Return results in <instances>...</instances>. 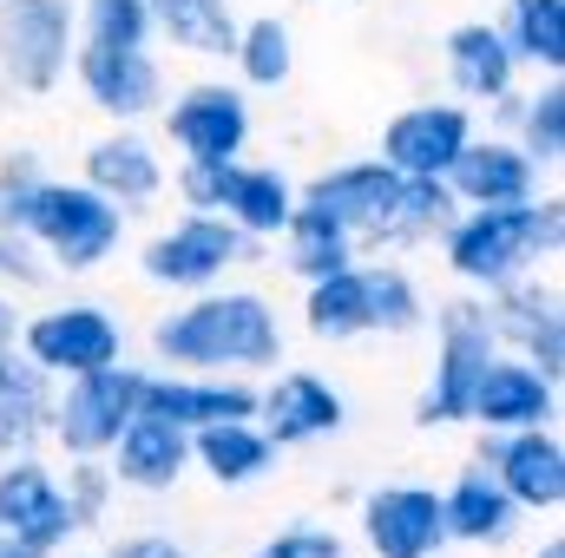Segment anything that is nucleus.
Returning <instances> with one entry per match:
<instances>
[{
	"label": "nucleus",
	"mask_w": 565,
	"mask_h": 558,
	"mask_svg": "<svg viewBox=\"0 0 565 558\" xmlns=\"http://www.w3.org/2000/svg\"><path fill=\"white\" fill-rule=\"evenodd\" d=\"M13 335H20V309H13V296L0 289V348H13Z\"/></svg>",
	"instance_id": "42"
},
{
	"label": "nucleus",
	"mask_w": 565,
	"mask_h": 558,
	"mask_svg": "<svg viewBox=\"0 0 565 558\" xmlns=\"http://www.w3.org/2000/svg\"><path fill=\"white\" fill-rule=\"evenodd\" d=\"M231 66H237V86H244V93H282L289 73H296V33H289V20H282V13H250V20H237Z\"/></svg>",
	"instance_id": "33"
},
{
	"label": "nucleus",
	"mask_w": 565,
	"mask_h": 558,
	"mask_svg": "<svg viewBox=\"0 0 565 558\" xmlns=\"http://www.w3.org/2000/svg\"><path fill=\"white\" fill-rule=\"evenodd\" d=\"M309 7H362V0H309Z\"/></svg>",
	"instance_id": "45"
},
{
	"label": "nucleus",
	"mask_w": 565,
	"mask_h": 558,
	"mask_svg": "<svg viewBox=\"0 0 565 558\" xmlns=\"http://www.w3.org/2000/svg\"><path fill=\"white\" fill-rule=\"evenodd\" d=\"M145 415L171 420V427H184V433L217 427V420H257V382H250V375L151 368V375H145Z\"/></svg>",
	"instance_id": "19"
},
{
	"label": "nucleus",
	"mask_w": 565,
	"mask_h": 558,
	"mask_svg": "<svg viewBox=\"0 0 565 558\" xmlns=\"http://www.w3.org/2000/svg\"><path fill=\"white\" fill-rule=\"evenodd\" d=\"M60 493H66V513H73V526H79V533H93V526H106L119 480H113V466H106V460H66V473H60Z\"/></svg>",
	"instance_id": "37"
},
{
	"label": "nucleus",
	"mask_w": 565,
	"mask_h": 558,
	"mask_svg": "<svg viewBox=\"0 0 565 558\" xmlns=\"http://www.w3.org/2000/svg\"><path fill=\"white\" fill-rule=\"evenodd\" d=\"M158 126L184 164H224V158L250 151L257 112H250V93L237 79H191V86L164 93Z\"/></svg>",
	"instance_id": "9"
},
{
	"label": "nucleus",
	"mask_w": 565,
	"mask_h": 558,
	"mask_svg": "<svg viewBox=\"0 0 565 558\" xmlns=\"http://www.w3.org/2000/svg\"><path fill=\"white\" fill-rule=\"evenodd\" d=\"M257 427L289 447H316V440H335L349 427V401L329 375L316 368H270V382L257 388Z\"/></svg>",
	"instance_id": "13"
},
{
	"label": "nucleus",
	"mask_w": 565,
	"mask_h": 558,
	"mask_svg": "<svg viewBox=\"0 0 565 558\" xmlns=\"http://www.w3.org/2000/svg\"><path fill=\"white\" fill-rule=\"evenodd\" d=\"M507 139L520 144L540 171H559L565 158V79H540L533 93H520V119Z\"/></svg>",
	"instance_id": "35"
},
{
	"label": "nucleus",
	"mask_w": 565,
	"mask_h": 558,
	"mask_svg": "<svg viewBox=\"0 0 565 558\" xmlns=\"http://www.w3.org/2000/svg\"><path fill=\"white\" fill-rule=\"evenodd\" d=\"M66 73L79 79L86 106L99 119H113V126H145L164 106V66H158L151 46H99V40H79Z\"/></svg>",
	"instance_id": "11"
},
{
	"label": "nucleus",
	"mask_w": 565,
	"mask_h": 558,
	"mask_svg": "<svg viewBox=\"0 0 565 558\" xmlns=\"http://www.w3.org/2000/svg\"><path fill=\"white\" fill-rule=\"evenodd\" d=\"M13 348L33 368H46L53 382H66V375H86V368L119 362L126 355V329H119V315L106 302H53V309L20 315Z\"/></svg>",
	"instance_id": "10"
},
{
	"label": "nucleus",
	"mask_w": 565,
	"mask_h": 558,
	"mask_svg": "<svg viewBox=\"0 0 565 558\" xmlns=\"http://www.w3.org/2000/svg\"><path fill=\"white\" fill-rule=\"evenodd\" d=\"M447 277L473 296H493L507 282L546 270L565 250V197L540 191L526 204H467L454 211V224L434 237Z\"/></svg>",
	"instance_id": "2"
},
{
	"label": "nucleus",
	"mask_w": 565,
	"mask_h": 558,
	"mask_svg": "<svg viewBox=\"0 0 565 558\" xmlns=\"http://www.w3.org/2000/svg\"><path fill=\"white\" fill-rule=\"evenodd\" d=\"M395 191H402V171L388 164V158H342V164H329V171H316L296 197H309V204H322L329 217H342L349 230H355V244L382 224V211L395 204Z\"/></svg>",
	"instance_id": "25"
},
{
	"label": "nucleus",
	"mask_w": 565,
	"mask_h": 558,
	"mask_svg": "<svg viewBox=\"0 0 565 558\" xmlns=\"http://www.w3.org/2000/svg\"><path fill=\"white\" fill-rule=\"evenodd\" d=\"M53 264H46V250L26 237V230H13V224H0V289L7 296H33V289H53Z\"/></svg>",
	"instance_id": "38"
},
{
	"label": "nucleus",
	"mask_w": 565,
	"mask_h": 558,
	"mask_svg": "<svg viewBox=\"0 0 565 558\" xmlns=\"http://www.w3.org/2000/svg\"><path fill=\"white\" fill-rule=\"evenodd\" d=\"M53 395L60 382L33 368L20 348H0V453H40L53 433Z\"/></svg>",
	"instance_id": "27"
},
{
	"label": "nucleus",
	"mask_w": 565,
	"mask_h": 558,
	"mask_svg": "<svg viewBox=\"0 0 565 558\" xmlns=\"http://www.w3.org/2000/svg\"><path fill=\"white\" fill-rule=\"evenodd\" d=\"M427 322H434V368H427V388H422V401H415V420L422 427H454V420H467L480 368L500 355V335H493L487 296H473V289L434 302Z\"/></svg>",
	"instance_id": "5"
},
{
	"label": "nucleus",
	"mask_w": 565,
	"mask_h": 558,
	"mask_svg": "<svg viewBox=\"0 0 565 558\" xmlns=\"http://www.w3.org/2000/svg\"><path fill=\"white\" fill-rule=\"evenodd\" d=\"M191 466L211 486H257L282 466V447L257 427V420H217L191 433Z\"/></svg>",
	"instance_id": "28"
},
{
	"label": "nucleus",
	"mask_w": 565,
	"mask_h": 558,
	"mask_svg": "<svg viewBox=\"0 0 565 558\" xmlns=\"http://www.w3.org/2000/svg\"><path fill=\"white\" fill-rule=\"evenodd\" d=\"M0 558H60V552H40V546H26V539L0 533Z\"/></svg>",
	"instance_id": "43"
},
{
	"label": "nucleus",
	"mask_w": 565,
	"mask_h": 558,
	"mask_svg": "<svg viewBox=\"0 0 565 558\" xmlns=\"http://www.w3.org/2000/svg\"><path fill=\"white\" fill-rule=\"evenodd\" d=\"M79 178L99 191V197H113L126 217L145 211V204H158L164 197V184H171V171H164V151L145 139L139 126H113L106 139L86 144V158H79Z\"/></svg>",
	"instance_id": "21"
},
{
	"label": "nucleus",
	"mask_w": 565,
	"mask_h": 558,
	"mask_svg": "<svg viewBox=\"0 0 565 558\" xmlns=\"http://www.w3.org/2000/svg\"><path fill=\"white\" fill-rule=\"evenodd\" d=\"M145 375L139 362H106V368H86V375H66L60 395H53V447L66 460H106L113 440L126 433V420L145 408Z\"/></svg>",
	"instance_id": "8"
},
{
	"label": "nucleus",
	"mask_w": 565,
	"mask_h": 558,
	"mask_svg": "<svg viewBox=\"0 0 565 558\" xmlns=\"http://www.w3.org/2000/svg\"><path fill=\"white\" fill-rule=\"evenodd\" d=\"M454 191L447 178H402L395 204L382 211V224L362 237V257H402V250H427L447 224H454Z\"/></svg>",
	"instance_id": "26"
},
{
	"label": "nucleus",
	"mask_w": 565,
	"mask_h": 558,
	"mask_svg": "<svg viewBox=\"0 0 565 558\" xmlns=\"http://www.w3.org/2000/svg\"><path fill=\"white\" fill-rule=\"evenodd\" d=\"M467 420L480 433H513V427H553L559 420V382L540 375L526 355H493L473 382V401H467Z\"/></svg>",
	"instance_id": "17"
},
{
	"label": "nucleus",
	"mask_w": 565,
	"mask_h": 558,
	"mask_svg": "<svg viewBox=\"0 0 565 558\" xmlns=\"http://www.w3.org/2000/svg\"><path fill=\"white\" fill-rule=\"evenodd\" d=\"M73 46H79L73 0H0V106L60 93Z\"/></svg>",
	"instance_id": "6"
},
{
	"label": "nucleus",
	"mask_w": 565,
	"mask_h": 558,
	"mask_svg": "<svg viewBox=\"0 0 565 558\" xmlns=\"http://www.w3.org/2000/svg\"><path fill=\"white\" fill-rule=\"evenodd\" d=\"M178 204L184 211H211L224 224H237L257 244H277V230L296 211V184L282 164H257V158H224V164H184L178 158Z\"/></svg>",
	"instance_id": "7"
},
{
	"label": "nucleus",
	"mask_w": 565,
	"mask_h": 558,
	"mask_svg": "<svg viewBox=\"0 0 565 558\" xmlns=\"http://www.w3.org/2000/svg\"><path fill=\"white\" fill-rule=\"evenodd\" d=\"M113 558H198V552H191L184 539H171V533H132Z\"/></svg>",
	"instance_id": "41"
},
{
	"label": "nucleus",
	"mask_w": 565,
	"mask_h": 558,
	"mask_svg": "<svg viewBox=\"0 0 565 558\" xmlns=\"http://www.w3.org/2000/svg\"><path fill=\"white\" fill-rule=\"evenodd\" d=\"M289 355L282 315L264 289L211 282L151 322V362L184 375H270Z\"/></svg>",
	"instance_id": "1"
},
{
	"label": "nucleus",
	"mask_w": 565,
	"mask_h": 558,
	"mask_svg": "<svg viewBox=\"0 0 565 558\" xmlns=\"http://www.w3.org/2000/svg\"><path fill=\"white\" fill-rule=\"evenodd\" d=\"M250 264H277V250L244 237L237 224H224L211 211H184L178 224L145 237L139 250V277L151 289H171V296H198V289L224 282L231 270H250Z\"/></svg>",
	"instance_id": "4"
},
{
	"label": "nucleus",
	"mask_w": 565,
	"mask_h": 558,
	"mask_svg": "<svg viewBox=\"0 0 565 558\" xmlns=\"http://www.w3.org/2000/svg\"><path fill=\"white\" fill-rule=\"evenodd\" d=\"M20 230L46 250V264L60 277H93L99 264L119 257L126 244V211L113 197H99L86 178H40Z\"/></svg>",
	"instance_id": "3"
},
{
	"label": "nucleus",
	"mask_w": 565,
	"mask_h": 558,
	"mask_svg": "<svg viewBox=\"0 0 565 558\" xmlns=\"http://www.w3.org/2000/svg\"><path fill=\"white\" fill-rule=\"evenodd\" d=\"M520 60V73L559 79L565 73V0H507L493 20Z\"/></svg>",
	"instance_id": "32"
},
{
	"label": "nucleus",
	"mask_w": 565,
	"mask_h": 558,
	"mask_svg": "<svg viewBox=\"0 0 565 558\" xmlns=\"http://www.w3.org/2000/svg\"><path fill=\"white\" fill-rule=\"evenodd\" d=\"M79 40L99 46H151V7L145 0H73Z\"/></svg>",
	"instance_id": "36"
},
{
	"label": "nucleus",
	"mask_w": 565,
	"mask_h": 558,
	"mask_svg": "<svg viewBox=\"0 0 565 558\" xmlns=\"http://www.w3.org/2000/svg\"><path fill=\"white\" fill-rule=\"evenodd\" d=\"M362 546L375 558H440L447 526H440V493L434 486H375L362 493Z\"/></svg>",
	"instance_id": "18"
},
{
	"label": "nucleus",
	"mask_w": 565,
	"mask_h": 558,
	"mask_svg": "<svg viewBox=\"0 0 565 558\" xmlns=\"http://www.w3.org/2000/svg\"><path fill=\"white\" fill-rule=\"evenodd\" d=\"M250 558H349V539H342L335 526H309V519H296V526L270 533Z\"/></svg>",
	"instance_id": "40"
},
{
	"label": "nucleus",
	"mask_w": 565,
	"mask_h": 558,
	"mask_svg": "<svg viewBox=\"0 0 565 558\" xmlns=\"http://www.w3.org/2000/svg\"><path fill=\"white\" fill-rule=\"evenodd\" d=\"M533 558H565V539H559V533H553V539H546V546H540V552H533Z\"/></svg>",
	"instance_id": "44"
},
{
	"label": "nucleus",
	"mask_w": 565,
	"mask_h": 558,
	"mask_svg": "<svg viewBox=\"0 0 565 558\" xmlns=\"http://www.w3.org/2000/svg\"><path fill=\"white\" fill-rule=\"evenodd\" d=\"M151 7V40H164V46H178V53H191V60H231V46H237V7L231 0H145Z\"/></svg>",
	"instance_id": "30"
},
{
	"label": "nucleus",
	"mask_w": 565,
	"mask_h": 558,
	"mask_svg": "<svg viewBox=\"0 0 565 558\" xmlns=\"http://www.w3.org/2000/svg\"><path fill=\"white\" fill-rule=\"evenodd\" d=\"M440 526H447V546L500 552V546H513V539H520L526 513H520V506H513V493L493 480V466H487V460H473V466H460V473H454V486L440 493Z\"/></svg>",
	"instance_id": "20"
},
{
	"label": "nucleus",
	"mask_w": 565,
	"mask_h": 558,
	"mask_svg": "<svg viewBox=\"0 0 565 558\" xmlns=\"http://www.w3.org/2000/svg\"><path fill=\"white\" fill-rule=\"evenodd\" d=\"M440 66H447V86H454L460 106H493L500 93L520 86V60H513L507 33H500L493 20H460V26H447Z\"/></svg>",
	"instance_id": "23"
},
{
	"label": "nucleus",
	"mask_w": 565,
	"mask_h": 558,
	"mask_svg": "<svg viewBox=\"0 0 565 558\" xmlns=\"http://www.w3.org/2000/svg\"><path fill=\"white\" fill-rule=\"evenodd\" d=\"M99 558H113V552H99Z\"/></svg>",
	"instance_id": "46"
},
{
	"label": "nucleus",
	"mask_w": 565,
	"mask_h": 558,
	"mask_svg": "<svg viewBox=\"0 0 565 558\" xmlns=\"http://www.w3.org/2000/svg\"><path fill=\"white\" fill-rule=\"evenodd\" d=\"M40 178H46V164H40V151H33V144L0 151V224H13V230H20V217H26V204H33Z\"/></svg>",
	"instance_id": "39"
},
{
	"label": "nucleus",
	"mask_w": 565,
	"mask_h": 558,
	"mask_svg": "<svg viewBox=\"0 0 565 558\" xmlns=\"http://www.w3.org/2000/svg\"><path fill=\"white\" fill-rule=\"evenodd\" d=\"M277 244H282V270H289L296 282H316V277H329V270L362 264L355 230H349L342 217H329L322 204H309V197H296L289 224L277 230Z\"/></svg>",
	"instance_id": "29"
},
{
	"label": "nucleus",
	"mask_w": 565,
	"mask_h": 558,
	"mask_svg": "<svg viewBox=\"0 0 565 558\" xmlns=\"http://www.w3.org/2000/svg\"><path fill=\"white\" fill-rule=\"evenodd\" d=\"M0 533H13L40 552H66L79 539L66 493H60V473L40 453H0Z\"/></svg>",
	"instance_id": "14"
},
{
	"label": "nucleus",
	"mask_w": 565,
	"mask_h": 558,
	"mask_svg": "<svg viewBox=\"0 0 565 558\" xmlns=\"http://www.w3.org/2000/svg\"><path fill=\"white\" fill-rule=\"evenodd\" d=\"M302 329L316 342H362L369 335V277H362V264L302 282Z\"/></svg>",
	"instance_id": "31"
},
{
	"label": "nucleus",
	"mask_w": 565,
	"mask_h": 558,
	"mask_svg": "<svg viewBox=\"0 0 565 558\" xmlns=\"http://www.w3.org/2000/svg\"><path fill=\"white\" fill-rule=\"evenodd\" d=\"M487 315H493V335L507 355H526L540 375L565 382V296L559 282H546L540 270L507 289L487 296Z\"/></svg>",
	"instance_id": "12"
},
{
	"label": "nucleus",
	"mask_w": 565,
	"mask_h": 558,
	"mask_svg": "<svg viewBox=\"0 0 565 558\" xmlns=\"http://www.w3.org/2000/svg\"><path fill=\"white\" fill-rule=\"evenodd\" d=\"M106 466H113V480H119L126 493H171V486L191 473V433L139 408V415L126 420V433L113 440Z\"/></svg>",
	"instance_id": "24"
},
{
	"label": "nucleus",
	"mask_w": 565,
	"mask_h": 558,
	"mask_svg": "<svg viewBox=\"0 0 565 558\" xmlns=\"http://www.w3.org/2000/svg\"><path fill=\"white\" fill-rule=\"evenodd\" d=\"M480 132L473 106L460 99H422V106H402L388 126H382V151L402 178H447V164L467 151V139Z\"/></svg>",
	"instance_id": "16"
},
{
	"label": "nucleus",
	"mask_w": 565,
	"mask_h": 558,
	"mask_svg": "<svg viewBox=\"0 0 565 558\" xmlns=\"http://www.w3.org/2000/svg\"><path fill=\"white\" fill-rule=\"evenodd\" d=\"M540 178L546 171L507 132H473L467 151L447 164V191H454L460 211L467 204H526V197H540Z\"/></svg>",
	"instance_id": "22"
},
{
	"label": "nucleus",
	"mask_w": 565,
	"mask_h": 558,
	"mask_svg": "<svg viewBox=\"0 0 565 558\" xmlns=\"http://www.w3.org/2000/svg\"><path fill=\"white\" fill-rule=\"evenodd\" d=\"M362 277H369V335H415L427 329V289L415 282L408 264H388V257H375V264H362Z\"/></svg>",
	"instance_id": "34"
},
{
	"label": "nucleus",
	"mask_w": 565,
	"mask_h": 558,
	"mask_svg": "<svg viewBox=\"0 0 565 558\" xmlns=\"http://www.w3.org/2000/svg\"><path fill=\"white\" fill-rule=\"evenodd\" d=\"M480 460L493 466V480L513 493V506L533 513H559L565 506V440L559 420L553 427H513V433H487Z\"/></svg>",
	"instance_id": "15"
}]
</instances>
